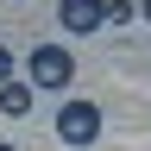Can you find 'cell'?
<instances>
[{
	"label": "cell",
	"instance_id": "6da1fadb",
	"mask_svg": "<svg viewBox=\"0 0 151 151\" xmlns=\"http://www.w3.org/2000/svg\"><path fill=\"white\" fill-rule=\"evenodd\" d=\"M57 139H63L69 151H82L101 139V101H63L57 107Z\"/></svg>",
	"mask_w": 151,
	"mask_h": 151
},
{
	"label": "cell",
	"instance_id": "7a4b0ae2",
	"mask_svg": "<svg viewBox=\"0 0 151 151\" xmlns=\"http://www.w3.org/2000/svg\"><path fill=\"white\" fill-rule=\"evenodd\" d=\"M32 88H69L76 82V57L63 50V44H44V50H32Z\"/></svg>",
	"mask_w": 151,
	"mask_h": 151
},
{
	"label": "cell",
	"instance_id": "3957f363",
	"mask_svg": "<svg viewBox=\"0 0 151 151\" xmlns=\"http://www.w3.org/2000/svg\"><path fill=\"white\" fill-rule=\"evenodd\" d=\"M57 19H63V32H69V38L101 32V25H107V0H57Z\"/></svg>",
	"mask_w": 151,
	"mask_h": 151
},
{
	"label": "cell",
	"instance_id": "277c9868",
	"mask_svg": "<svg viewBox=\"0 0 151 151\" xmlns=\"http://www.w3.org/2000/svg\"><path fill=\"white\" fill-rule=\"evenodd\" d=\"M0 113H13V120L32 113V82H6V88H0Z\"/></svg>",
	"mask_w": 151,
	"mask_h": 151
},
{
	"label": "cell",
	"instance_id": "5b68a950",
	"mask_svg": "<svg viewBox=\"0 0 151 151\" xmlns=\"http://www.w3.org/2000/svg\"><path fill=\"white\" fill-rule=\"evenodd\" d=\"M126 19H139V6H126V0H107V25H126Z\"/></svg>",
	"mask_w": 151,
	"mask_h": 151
},
{
	"label": "cell",
	"instance_id": "8992f818",
	"mask_svg": "<svg viewBox=\"0 0 151 151\" xmlns=\"http://www.w3.org/2000/svg\"><path fill=\"white\" fill-rule=\"evenodd\" d=\"M6 82H13V50L0 44V88H6Z\"/></svg>",
	"mask_w": 151,
	"mask_h": 151
},
{
	"label": "cell",
	"instance_id": "52a82bcc",
	"mask_svg": "<svg viewBox=\"0 0 151 151\" xmlns=\"http://www.w3.org/2000/svg\"><path fill=\"white\" fill-rule=\"evenodd\" d=\"M139 19H145V25H151V0H139Z\"/></svg>",
	"mask_w": 151,
	"mask_h": 151
},
{
	"label": "cell",
	"instance_id": "ba28073f",
	"mask_svg": "<svg viewBox=\"0 0 151 151\" xmlns=\"http://www.w3.org/2000/svg\"><path fill=\"white\" fill-rule=\"evenodd\" d=\"M0 151H19V145H0Z\"/></svg>",
	"mask_w": 151,
	"mask_h": 151
}]
</instances>
